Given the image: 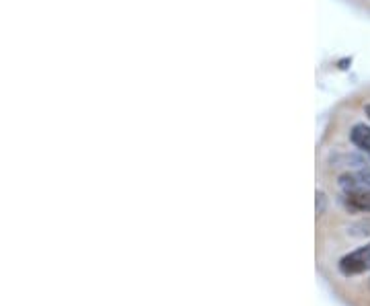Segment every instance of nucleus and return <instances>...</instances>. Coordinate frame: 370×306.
<instances>
[{"label": "nucleus", "instance_id": "1", "mask_svg": "<svg viewBox=\"0 0 370 306\" xmlns=\"http://www.w3.org/2000/svg\"><path fill=\"white\" fill-rule=\"evenodd\" d=\"M370 270V243L348 253L342 261H340V272L344 276H358Z\"/></svg>", "mask_w": 370, "mask_h": 306}, {"label": "nucleus", "instance_id": "2", "mask_svg": "<svg viewBox=\"0 0 370 306\" xmlns=\"http://www.w3.org/2000/svg\"><path fill=\"white\" fill-rule=\"evenodd\" d=\"M340 187L346 193H358V191H369L370 189V165L356 169V171H348L340 177Z\"/></svg>", "mask_w": 370, "mask_h": 306}, {"label": "nucleus", "instance_id": "3", "mask_svg": "<svg viewBox=\"0 0 370 306\" xmlns=\"http://www.w3.org/2000/svg\"><path fill=\"white\" fill-rule=\"evenodd\" d=\"M350 140L362 154H367L370 158V128L367 123H356L350 130Z\"/></svg>", "mask_w": 370, "mask_h": 306}, {"label": "nucleus", "instance_id": "4", "mask_svg": "<svg viewBox=\"0 0 370 306\" xmlns=\"http://www.w3.org/2000/svg\"><path fill=\"white\" fill-rule=\"evenodd\" d=\"M346 204L356 212H370V189L358 193H346Z\"/></svg>", "mask_w": 370, "mask_h": 306}, {"label": "nucleus", "instance_id": "5", "mask_svg": "<svg viewBox=\"0 0 370 306\" xmlns=\"http://www.w3.org/2000/svg\"><path fill=\"white\" fill-rule=\"evenodd\" d=\"M317 214H323V210H325V193L323 191H319L317 193Z\"/></svg>", "mask_w": 370, "mask_h": 306}, {"label": "nucleus", "instance_id": "6", "mask_svg": "<svg viewBox=\"0 0 370 306\" xmlns=\"http://www.w3.org/2000/svg\"><path fill=\"white\" fill-rule=\"evenodd\" d=\"M365 113H367V117H369V119H370V103H369V105H367V107H365Z\"/></svg>", "mask_w": 370, "mask_h": 306}]
</instances>
